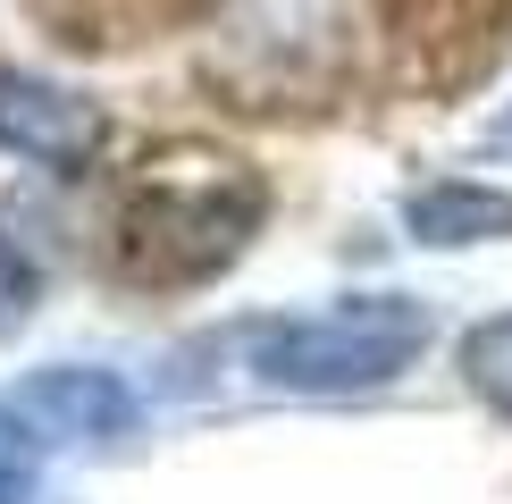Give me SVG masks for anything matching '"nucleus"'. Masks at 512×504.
<instances>
[{
    "instance_id": "1",
    "label": "nucleus",
    "mask_w": 512,
    "mask_h": 504,
    "mask_svg": "<svg viewBox=\"0 0 512 504\" xmlns=\"http://www.w3.org/2000/svg\"><path fill=\"white\" fill-rule=\"evenodd\" d=\"M429 345V311L412 294H353L328 311H294V320H252L227 336V353L252 370L269 395H361L387 387L420 362Z\"/></svg>"
},
{
    "instance_id": "2",
    "label": "nucleus",
    "mask_w": 512,
    "mask_h": 504,
    "mask_svg": "<svg viewBox=\"0 0 512 504\" xmlns=\"http://www.w3.org/2000/svg\"><path fill=\"white\" fill-rule=\"evenodd\" d=\"M261 219V185L236 160L210 152H160L143 160V177L126 185L118 252L135 278H202V269L236 261V244Z\"/></svg>"
},
{
    "instance_id": "3",
    "label": "nucleus",
    "mask_w": 512,
    "mask_h": 504,
    "mask_svg": "<svg viewBox=\"0 0 512 504\" xmlns=\"http://www.w3.org/2000/svg\"><path fill=\"white\" fill-rule=\"evenodd\" d=\"M353 59L336 0H236L219 34L210 76H227L244 93V110H277L286 93H319Z\"/></svg>"
},
{
    "instance_id": "4",
    "label": "nucleus",
    "mask_w": 512,
    "mask_h": 504,
    "mask_svg": "<svg viewBox=\"0 0 512 504\" xmlns=\"http://www.w3.org/2000/svg\"><path fill=\"white\" fill-rule=\"evenodd\" d=\"M0 152L51 168V177H76L84 160L101 152V110L84 93L26 68H0Z\"/></svg>"
},
{
    "instance_id": "5",
    "label": "nucleus",
    "mask_w": 512,
    "mask_h": 504,
    "mask_svg": "<svg viewBox=\"0 0 512 504\" xmlns=\"http://www.w3.org/2000/svg\"><path fill=\"white\" fill-rule=\"evenodd\" d=\"M26 412L51 437H126L135 429V387L118 370H42L26 387Z\"/></svg>"
},
{
    "instance_id": "6",
    "label": "nucleus",
    "mask_w": 512,
    "mask_h": 504,
    "mask_svg": "<svg viewBox=\"0 0 512 504\" xmlns=\"http://www.w3.org/2000/svg\"><path fill=\"white\" fill-rule=\"evenodd\" d=\"M403 227H412L420 244H487V236H512V194L496 185H462V177H437L420 185L412 202H403Z\"/></svg>"
},
{
    "instance_id": "7",
    "label": "nucleus",
    "mask_w": 512,
    "mask_h": 504,
    "mask_svg": "<svg viewBox=\"0 0 512 504\" xmlns=\"http://www.w3.org/2000/svg\"><path fill=\"white\" fill-rule=\"evenodd\" d=\"M34 479H42V437L26 412L0 404V504H34Z\"/></svg>"
},
{
    "instance_id": "8",
    "label": "nucleus",
    "mask_w": 512,
    "mask_h": 504,
    "mask_svg": "<svg viewBox=\"0 0 512 504\" xmlns=\"http://www.w3.org/2000/svg\"><path fill=\"white\" fill-rule=\"evenodd\" d=\"M462 362H471V387L487 395V404L512 412V320H487L471 345H462Z\"/></svg>"
},
{
    "instance_id": "9",
    "label": "nucleus",
    "mask_w": 512,
    "mask_h": 504,
    "mask_svg": "<svg viewBox=\"0 0 512 504\" xmlns=\"http://www.w3.org/2000/svg\"><path fill=\"white\" fill-rule=\"evenodd\" d=\"M34 294H42V269L0 236V336H17V328L34 320Z\"/></svg>"
},
{
    "instance_id": "10",
    "label": "nucleus",
    "mask_w": 512,
    "mask_h": 504,
    "mask_svg": "<svg viewBox=\"0 0 512 504\" xmlns=\"http://www.w3.org/2000/svg\"><path fill=\"white\" fill-rule=\"evenodd\" d=\"M496 143H512V126H504V135H496Z\"/></svg>"
}]
</instances>
